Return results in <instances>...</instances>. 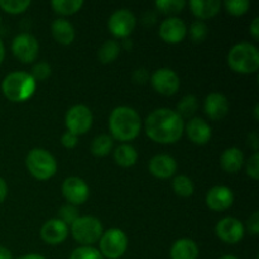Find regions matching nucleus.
I'll use <instances>...</instances> for the list:
<instances>
[{"label":"nucleus","mask_w":259,"mask_h":259,"mask_svg":"<svg viewBox=\"0 0 259 259\" xmlns=\"http://www.w3.org/2000/svg\"><path fill=\"white\" fill-rule=\"evenodd\" d=\"M152 86L157 93L162 95L171 96L176 94L180 88V78L177 73L171 68H159L152 75Z\"/></svg>","instance_id":"obj_11"},{"label":"nucleus","mask_w":259,"mask_h":259,"mask_svg":"<svg viewBox=\"0 0 259 259\" xmlns=\"http://www.w3.org/2000/svg\"><path fill=\"white\" fill-rule=\"evenodd\" d=\"M68 235V227L60 219H51L43 224L40 237L51 245L61 244Z\"/></svg>","instance_id":"obj_16"},{"label":"nucleus","mask_w":259,"mask_h":259,"mask_svg":"<svg viewBox=\"0 0 259 259\" xmlns=\"http://www.w3.org/2000/svg\"><path fill=\"white\" fill-rule=\"evenodd\" d=\"M0 22H2V18H0Z\"/></svg>","instance_id":"obj_49"},{"label":"nucleus","mask_w":259,"mask_h":259,"mask_svg":"<svg viewBox=\"0 0 259 259\" xmlns=\"http://www.w3.org/2000/svg\"><path fill=\"white\" fill-rule=\"evenodd\" d=\"M70 259H104L101 253L98 249L93 247H88V245H82L80 248H76L72 253H71Z\"/></svg>","instance_id":"obj_33"},{"label":"nucleus","mask_w":259,"mask_h":259,"mask_svg":"<svg viewBox=\"0 0 259 259\" xmlns=\"http://www.w3.org/2000/svg\"><path fill=\"white\" fill-rule=\"evenodd\" d=\"M114 141L110 136L108 134H100V136L95 137L94 141L91 142V153L96 157H105L113 149Z\"/></svg>","instance_id":"obj_25"},{"label":"nucleus","mask_w":259,"mask_h":259,"mask_svg":"<svg viewBox=\"0 0 259 259\" xmlns=\"http://www.w3.org/2000/svg\"><path fill=\"white\" fill-rule=\"evenodd\" d=\"M243 163H244V154H243L242 149L237 148V147L225 149L220 157L222 168L228 174H237L242 168Z\"/></svg>","instance_id":"obj_20"},{"label":"nucleus","mask_w":259,"mask_h":259,"mask_svg":"<svg viewBox=\"0 0 259 259\" xmlns=\"http://www.w3.org/2000/svg\"><path fill=\"white\" fill-rule=\"evenodd\" d=\"M247 174L249 175L252 179L258 180L259 177V153L254 152L252 157L249 158L247 163Z\"/></svg>","instance_id":"obj_37"},{"label":"nucleus","mask_w":259,"mask_h":259,"mask_svg":"<svg viewBox=\"0 0 259 259\" xmlns=\"http://www.w3.org/2000/svg\"><path fill=\"white\" fill-rule=\"evenodd\" d=\"M61 143H62L63 147L66 148H73V147L77 144V136L72 134L71 132H66L63 133V136L61 137Z\"/></svg>","instance_id":"obj_38"},{"label":"nucleus","mask_w":259,"mask_h":259,"mask_svg":"<svg viewBox=\"0 0 259 259\" xmlns=\"http://www.w3.org/2000/svg\"><path fill=\"white\" fill-rule=\"evenodd\" d=\"M28 171L38 180H48L57 171V162L48 151L34 148L28 153L25 158Z\"/></svg>","instance_id":"obj_5"},{"label":"nucleus","mask_w":259,"mask_h":259,"mask_svg":"<svg viewBox=\"0 0 259 259\" xmlns=\"http://www.w3.org/2000/svg\"><path fill=\"white\" fill-rule=\"evenodd\" d=\"M228 65L234 72L243 75L257 72L259 68L258 48L252 43H238L228 53Z\"/></svg>","instance_id":"obj_3"},{"label":"nucleus","mask_w":259,"mask_h":259,"mask_svg":"<svg viewBox=\"0 0 259 259\" xmlns=\"http://www.w3.org/2000/svg\"><path fill=\"white\" fill-rule=\"evenodd\" d=\"M30 5L29 0H0V8L10 14H19L27 10Z\"/></svg>","instance_id":"obj_31"},{"label":"nucleus","mask_w":259,"mask_h":259,"mask_svg":"<svg viewBox=\"0 0 259 259\" xmlns=\"http://www.w3.org/2000/svg\"><path fill=\"white\" fill-rule=\"evenodd\" d=\"M205 113L212 120L223 119L229 111V103L228 99L220 93H211L206 96L204 104Z\"/></svg>","instance_id":"obj_17"},{"label":"nucleus","mask_w":259,"mask_h":259,"mask_svg":"<svg viewBox=\"0 0 259 259\" xmlns=\"http://www.w3.org/2000/svg\"><path fill=\"white\" fill-rule=\"evenodd\" d=\"M71 233L75 240L82 245H90L98 242L103 235V225L98 218L78 217L71 224Z\"/></svg>","instance_id":"obj_6"},{"label":"nucleus","mask_w":259,"mask_h":259,"mask_svg":"<svg viewBox=\"0 0 259 259\" xmlns=\"http://www.w3.org/2000/svg\"><path fill=\"white\" fill-rule=\"evenodd\" d=\"M186 24L184 23V20L176 17L163 20L159 27V35L162 39L167 43H172V45L182 42L184 38L186 37Z\"/></svg>","instance_id":"obj_14"},{"label":"nucleus","mask_w":259,"mask_h":259,"mask_svg":"<svg viewBox=\"0 0 259 259\" xmlns=\"http://www.w3.org/2000/svg\"><path fill=\"white\" fill-rule=\"evenodd\" d=\"M250 33L254 37V39H258L259 38V18L255 17L253 19L252 24H250Z\"/></svg>","instance_id":"obj_41"},{"label":"nucleus","mask_w":259,"mask_h":259,"mask_svg":"<svg viewBox=\"0 0 259 259\" xmlns=\"http://www.w3.org/2000/svg\"><path fill=\"white\" fill-rule=\"evenodd\" d=\"M224 4L228 13H230L232 15H235V17L245 14L250 7V3L248 0H227Z\"/></svg>","instance_id":"obj_32"},{"label":"nucleus","mask_w":259,"mask_h":259,"mask_svg":"<svg viewBox=\"0 0 259 259\" xmlns=\"http://www.w3.org/2000/svg\"><path fill=\"white\" fill-rule=\"evenodd\" d=\"M172 187H174V191L179 196L182 197L191 196L195 190L194 182L191 181V179L185 176V175H179V176L175 177L174 182H172Z\"/></svg>","instance_id":"obj_28"},{"label":"nucleus","mask_w":259,"mask_h":259,"mask_svg":"<svg viewBox=\"0 0 259 259\" xmlns=\"http://www.w3.org/2000/svg\"><path fill=\"white\" fill-rule=\"evenodd\" d=\"M248 229H249L250 234L258 235L259 233V212L255 211L252 217L248 219Z\"/></svg>","instance_id":"obj_39"},{"label":"nucleus","mask_w":259,"mask_h":259,"mask_svg":"<svg viewBox=\"0 0 259 259\" xmlns=\"http://www.w3.org/2000/svg\"><path fill=\"white\" fill-rule=\"evenodd\" d=\"M12 51L15 57L23 63H32L37 58L39 45L32 34L22 33L13 40Z\"/></svg>","instance_id":"obj_9"},{"label":"nucleus","mask_w":259,"mask_h":259,"mask_svg":"<svg viewBox=\"0 0 259 259\" xmlns=\"http://www.w3.org/2000/svg\"><path fill=\"white\" fill-rule=\"evenodd\" d=\"M18 259H46L43 255H39V254H25V255H22V257H19Z\"/></svg>","instance_id":"obj_45"},{"label":"nucleus","mask_w":259,"mask_h":259,"mask_svg":"<svg viewBox=\"0 0 259 259\" xmlns=\"http://www.w3.org/2000/svg\"><path fill=\"white\" fill-rule=\"evenodd\" d=\"M176 169V161L168 154H157L149 161V172L158 179H168L174 176Z\"/></svg>","instance_id":"obj_18"},{"label":"nucleus","mask_w":259,"mask_h":259,"mask_svg":"<svg viewBox=\"0 0 259 259\" xmlns=\"http://www.w3.org/2000/svg\"><path fill=\"white\" fill-rule=\"evenodd\" d=\"M0 259H13L12 253L8 248L0 247Z\"/></svg>","instance_id":"obj_44"},{"label":"nucleus","mask_w":259,"mask_h":259,"mask_svg":"<svg viewBox=\"0 0 259 259\" xmlns=\"http://www.w3.org/2000/svg\"><path fill=\"white\" fill-rule=\"evenodd\" d=\"M186 5L185 0H158L156 2V7L164 14H176L180 13Z\"/></svg>","instance_id":"obj_30"},{"label":"nucleus","mask_w":259,"mask_h":259,"mask_svg":"<svg viewBox=\"0 0 259 259\" xmlns=\"http://www.w3.org/2000/svg\"><path fill=\"white\" fill-rule=\"evenodd\" d=\"M254 114H255V119H258V105H255V109H254Z\"/></svg>","instance_id":"obj_48"},{"label":"nucleus","mask_w":259,"mask_h":259,"mask_svg":"<svg viewBox=\"0 0 259 259\" xmlns=\"http://www.w3.org/2000/svg\"><path fill=\"white\" fill-rule=\"evenodd\" d=\"M128 248V238L123 230L111 228L100 238V253L109 259H118Z\"/></svg>","instance_id":"obj_7"},{"label":"nucleus","mask_w":259,"mask_h":259,"mask_svg":"<svg viewBox=\"0 0 259 259\" xmlns=\"http://www.w3.org/2000/svg\"><path fill=\"white\" fill-rule=\"evenodd\" d=\"M197 99L194 95H186L181 99L179 104H177V111L176 113L184 118H190L194 115L197 110Z\"/></svg>","instance_id":"obj_29"},{"label":"nucleus","mask_w":259,"mask_h":259,"mask_svg":"<svg viewBox=\"0 0 259 259\" xmlns=\"http://www.w3.org/2000/svg\"><path fill=\"white\" fill-rule=\"evenodd\" d=\"M62 194L71 205H81L89 199V186L82 179L71 176L62 184Z\"/></svg>","instance_id":"obj_13"},{"label":"nucleus","mask_w":259,"mask_h":259,"mask_svg":"<svg viewBox=\"0 0 259 259\" xmlns=\"http://www.w3.org/2000/svg\"><path fill=\"white\" fill-rule=\"evenodd\" d=\"M184 128V119L167 108L153 110L146 119L147 136L157 143H175L182 137Z\"/></svg>","instance_id":"obj_1"},{"label":"nucleus","mask_w":259,"mask_h":259,"mask_svg":"<svg viewBox=\"0 0 259 259\" xmlns=\"http://www.w3.org/2000/svg\"><path fill=\"white\" fill-rule=\"evenodd\" d=\"M51 66L47 62H38L32 68V77L37 81H45L51 76Z\"/></svg>","instance_id":"obj_35"},{"label":"nucleus","mask_w":259,"mask_h":259,"mask_svg":"<svg viewBox=\"0 0 259 259\" xmlns=\"http://www.w3.org/2000/svg\"><path fill=\"white\" fill-rule=\"evenodd\" d=\"M234 202L233 191L227 186H214L206 195V205L214 211H224Z\"/></svg>","instance_id":"obj_15"},{"label":"nucleus","mask_w":259,"mask_h":259,"mask_svg":"<svg viewBox=\"0 0 259 259\" xmlns=\"http://www.w3.org/2000/svg\"><path fill=\"white\" fill-rule=\"evenodd\" d=\"M35 86H37V82L30 73L17 71V72L9 73L3 80L2 90L5 98L9 99L10 101L20 103V101L28 100L34 94Z\"/></svg>","instance_id":"obj_4"},{"label":"nucleus","mask_w":259,"mask_h":259,"mask_svg":"<svg viewBox=\"0 0 259 259\" xmlns=\"http://www.w3.org/2000/svg\"><path fill=\"white\" fill-rule=\"evenodd\" d=\"M189 5L195 17L199 19H209L215 17L220 10L219 0H192Z\"/></svg>","instance_id":"obj_22"},{"label":"nucleus","mask_w":259,"mask_h":259,"mask_svg":"<svg viewBox=\"0 0 259 259\" xmlns=\"http://www.w3.org/2000/svg\"><path fill=\"white\" fill-rule=\"evenodd\" d=\"M220 259H238V258L234 257V255H224V257H222Z\"/></svg>","instance_id":"obj_47"},{"label":"nucleus","mask_w":259,"mask_h":259,"mask_svg":"<svg viewBox=\"0 0 259 259\" xmlns=\"http://www.w3.org/2000/svg\"><path fill=\"white\" fill-rule=\"evenodd\" d=\"M258 134L255 133V132H253L252 134H249V142H248V143H250L252 144V147H253V149H254L255 152L258 151Z\"/></svg>","instance_id":"obj_43"},{"label":"nucleus","mask_w":259,"mask_h":259,"mask_svg":"<svg viewBox=\"0 0 259 259\" xmlns=\"http://www.w3.org/2000/svg\"><path fill=\"white\" fill-rule=\"evenodd\" d=\"M186 133L190 141L195 144H206L211 138V126L201 118H192L186 126Z\"/></svg>","instance_id":"obj_19"},{"label":"nucleus","mask_w":259,"mask_h":259,"mask_svg":"<svg viewBox=\"0 0 259 259\" xmlns=\"http://www.w3.org/2000/svg\"><path fill=\"white\" fill-rule=\"evenodd\" d=\"M120 53V46L115 40H106L99 50V60L103 63H111Z\"/></svg>","instance_id":"obj_27"},{"label":"nucleus","mask_w":259,"mask_h":259,"mask_svg":"<svg viewBox=\"0 0 259 259\" xmlns=\"http://www.w3.org/2000/svg\"><path fill=\"white\" fill-rule=\"evenodd\" d=\"M207 33H209V28L202 20H196L190 27V35H191L192 40L196 43L205 40V38L207 37Z\"/></svg>","instance_id":"obj_34"},{"label":"nucleus","mask_w":259,"mask_h":259,"mask_svg":"<svg viewBox=\"0 0 259 259\" xmlns=\"http://www.w3.org/2000/svg\"><path fill=\"white\" fill-rule=\"evenodd\" d=\"M77 218H78V210L76 209L73 205H65V206L61 207L60 218H58V219H60L61 222L65 223L66 225L72 224Z\"/></svg>","instance_id":"obj_36"},{"label":"nucleus","mask_w":259,"mask_h":259,"mask_svg":"<svg viewBox=\"0 0 259 259\" xmlns=\"http://www.w3.org/2000/svg\"><path fill=\"white\" fill-rule=\"evenodd\" d=\"M53 38L61 45H71L75 39V29L68 20L58 18L52 23Z\"/></svg>","instance_id":"obj_23"},{"label":"nucleus","mask_w":259,"mask_h":259,"mask_svg":"<svg viewBox=\"0 0 259 259\" xmlns=\"http://www.w3.org/2000/svg\"><path fill=\"white\" fill-rule=\"evenodd\" d=\"M53 10L61 15H71L77 13L83 5L82 0H53L51 3Z\"/></svg>","instance_id":"obj_26"},{"label":"nucleus","mask_w":259,"mask_h":259,"mask_svg":"<svg viewBox=\"0 0 259 259\" xmlns=\"http://www.w3.org/2000/svg\"><path fill=\"white\" fill-rule=\"evenodd\" d=\"M138 153L131 144H120L114 151V159L121 167H132L136 164Z\"/></svg>","instance_id":"obj_24"},{"label":"nucleus","mask_w":259,"mask_h":259,"mask_svg":"<svg viewBox=\"0 0 259 259\" xmlns=\"http://www.w3.org/2000/svg\"><path fill=\"white\" fill-rule=\"evenodd\" d=\"M66 126L75 136L85 134L93 125V114L85 105H75L66 114Z\"/></svg>","instance_id":"obj_8"},{"label":"nucleus","mask_w":259,"mask_h":259,"mask_svg":"<svg viewBox=\"0 0 259 259\" xmlns=\"http://www.w3.org/2000/svg\"><path fill=\"white\" fill-rule=\"evenodd\" d=\"M136 17L128 9H119L111 14L108 22L109 30L111 34L118 38H126L136 27Z\"/></svg>","instance_id":"obj_10"},{"label":"nucleus","mask_w":259,"mask_h":259,"mask_svg":"<svg viewBox=\"0 0 259 259\" xmlns=\"http://www.w3.org/2000/svg\"><path fill=\"white\" fill-rule=\"evenodd\" d=\"M142 121L138 113L129 106H118L109 116V128L114 138L128 142L136 138L141 132Z\"/></svg>","instance_id":"obj_2"},{"label":"nucleus","mask_w":259,"mask_h":259,"mask_svg":"<svg viewBox=\"0 0 259 259\" xmlns=\"http://www.w3.org/2000/svg\"><path fill=\"white\" fill-rule=\"evenodd\" d=\"M148 78V73L144 68H139V70H136L133 73V81L137 83H144Z\"/></svg>","instance_id":"obj_40"},{"label":"nucleus","mask_w":259,"mask_h":259,"mask_svg":"<svg viewBox=\"0 0 259 259\" xmlns=\"http://www.w3.org/2000/svg\"><path fill=\"white\" fill-rule=\"evenodd\" d=\"M4 56H5V48H4V45H3V42L0 40V65H2L3 61H4Z\"/></svg>","instance_id":"obj_46"},{"label":"nucleus","mask_w":259,"mask_h":259,"mask_svg":"<svg viewBox=\"0 0 259 259\" xmlns=\"http://www.w3.org/2000/svg\"><path fill=\"white\" fill-rule=\"evenodd\" d=\"M8 194V186H7V182L0 177V204L5 200Z\"/></svg>","instance_id":"obj_42"},{"label":"nucleus","mask_w":259,"mask_h":259,"mask_svg":"<svg viewBox=\"0 0 259 259\" xmlns=\"http://www.w3.org/2000/svg\"><path fill=\"white\" fill-rule=\"evenodd\" d=\"M199 248L196 243L191 239H179L174 243L171 248L172 259H197Z\"/></svg>","instance_id":"obj_21"},{"label":"nucleus","mask_w":259,"mask_h":259,"mask_svg":"<svg viewBox=\"0 0 259 259\" xmlns=\"http://www.w3.org/2000/svg\"><path fill=\"white\" fill-rule=\"evenodd\" d=\"M215 233L224 243L237 244L244 237V227L240 220L228 217L218 223L215 227Z\"/></svg>","instance_id":"obj_12"}]
</instances>
